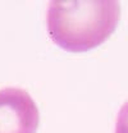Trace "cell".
<instances>
[{
	"mask_svg": "<svg viewBox=\"0 0 128 133\" xmlns=\"http://www.w3.org/2000/svg\"><path fill=\"white\" fill-rule=\"evenodd\" d=\"M120 17L118 1H63L48 8V32L62 49L81 52L103 44L115 30Z\"/></svg>",
	"mask_w": 128,
	"mask_h": 133,
	"instance_id": "cell-1",
	"label": "cell"
},
{
	"mask_svg": "<svg viewBox=\"0 0 128 133\" xmlns=\"http://www.w3.org/2000/svg\"><path fill=\"white\" fill-rule=\"evenodd\" d=\"M39 119V109L27 91L0 90V133H35Z\"/></svg>",
	"mask_w": 128,
	"mask_h": 133,
	"instance_id": "cell-2",
	"label": "cell"
},
{
	"mask_svg": "<svg viewBox=\"0 0 128 133\" xmlns=\"http://www.w3.org/2000/svg\"><path fill=\"white\" fill-rule=\"evenodd\" d=\"M115 133H128V101L120 108L118 113Z\"/></svg>",
	"mask_w": 128,
	"mask_h": 133,
	"instance_id": "cell-3",
	"label": "cell"
}]
</instances>
